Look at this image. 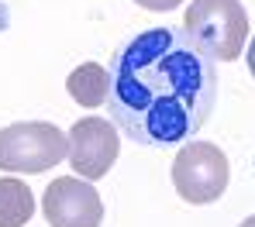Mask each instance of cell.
I'll list each match as a JSON object with an SVG mask.
<instances>
[{"label": "cell", "instance_id": "1", "mask_svg": "<svg viewBox=\"0 0 255 227\" xmlns=\"http://www.w3.org/2000/svg\"><path fill=\"white\" fill-rule=\"evenodd\" d=\"M214 100V66L176 28H148L114 55L107 107L134 145H183L207 124Z\"/></svg>", "mask_w": 255, "mask_h": 227}, {"label": "cell", "instance_id": "10", "mask_svg": "<svg viewBox=\"0 0 255 227\" xmlns=\"http://www.w3.org/2000/svg\"><path fill=\"white\" fill-rule=\"evenodd\" d=\"M249 73L255 76V38H252V45H249Z\"/></svg>", "mask_w": 255, "mask_h": 227}, {"label": "cell", "instance_id": "11", "mask_svg": "<svg viewBox=\"0 0 255 227\" xmlns=\"http://www.w3.org/2000/svg\"><path fill=\"white\" fill-rule=\"evenodd\" d=\"M242 227H255V214H252V217H245V221H242Z\"/></svg>", "mask_w": 255, "mask_h": 227}, {"label": "cell", "instance_id": "5", "mask_svg": "<svg viewBox=\"0 0 255 227\" xmlns=\"http://www.w3.org/2000/svg\"><path fill=\"white\" fill-rule=\"evenodd\" d=\"M118 128L104 117H80L69 128V165L80 179H104L118 162Z\"/></svg>", "mask_w": 255, "mask_h": 227}, {"label": "cell", "instance_id": "6", "mask_svg": "<svg viewBox=\"0 0 255 227\" xmlns=\"http://www.w3.org/2000/svg\"><path fill=\"white\" fill-rule=\"evenodd\" d=\"M42 210L52 227H100L104 221L100 193L90 186V179H80V176H62L48 182Z\"/></svg>", "mask_w": 255, "mask_h": 227}, {"label": "cell", "instance_id": "4", "mask_svg": "<svg viewBox=\"0 0 255 227\" xmlns=\"http://www.w3.org/2000/svg\"><path fill=\"white\" fill-rule=\"evenodd\" d=\"M228 155L207 141L183 145L172 158V186L186 203H214L228 189Z\"/></svg>", "mask_w": 255, "mask_h": 227}, {"label": "cell", "instance_id": "2", "mask_svg": "<svg viewBox=\"0 0 255 227\" xmlns=\"http://www.w3.org/2000/svg\"><path fill=\"white\" fill-rule=\"evenodd\" d=\"M183 31L207 59L231 62L242 55L249 35V10L242 0H190Z\"/></svg>", "mask_w": 255, "mask_h": 227}, {"label": "cell", "instance_id": "8", "mask_svg": "<svg viewBox=\"0 0 255 227\" xmlns=\"http://www.w3.org/2000/svg\"><path fill=\"white\" fill-rule=\"evenodd\" d=\"M35 214V193L24 179H0V227H24Z\"/></svg>", "mask_w": 255, "mask_h": 227}, {"label": "cell", "instance_id": "3", "mask_svg": "<svg viewBox=\"0 0 255 227\" xmlns=\"http://www.w3.org/2000/svg\"><path fill=\"white\" fill-rule=\"evenodd\" d=\"M69 155V135L48 121L0 128V172H48Z\"/></svg>", "mask_w": 255, "mask_h": 227}, {"label": "cell", "instance_id": "7", "mask_svg": "<svg viewBox=\"0 0 255 227\" xmlns=\"http://www.w3.org/2000/svg\"><path fill=\"white\" fill-rule=\"evenodd\" d=\"M66 90H69V96H73L80 107H100V103L111 96V73H107L100 62H80V66L69 73Z\"/></svg>", "mask_w": 255, "mask_h": 227}, {"label": "cell", "instance_id": "9", "mask_svg": "<svg viewBox=\"0 0 255 227\" xmlns=\"http://www.w3.org/2000/svg\"><path fill=\"white\" fill-rule=\"evenodd\" d=\"M138 7H145V10H172V7H179L183 0H134Z\"/></svg>", "mask_w": 255, "mask_h": 227}]
</instances>
